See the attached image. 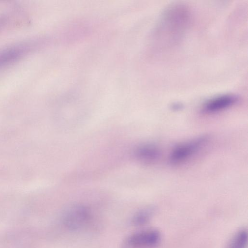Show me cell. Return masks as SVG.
<instances>
[{
	"instance_id": "9",
	"label": "cell",
	"mask_w": 248,
	"mask_h": 248,
	"mask_svg": "<svg viewBox=\"0 0 248 248\" xmlns=\"http://www.w3.org/2000/svg\"><path fill=\"white\" fill-rule=\"evenodd\" d=\"M22 51L21 48L16 47L1 52L0 53V66L17 59L21 55Z\"/></svg>"
},
{
	"instance_id": "2",
	"label": "cell",
	"mask_w": 248,
	"mask_h": 248,
	"mask_svg": "<svg viewBox=\"0 0 248 248\" xmlns=\"http://www.w3.org/2000/svg\"><path fill=\"white\" fill-rule=\"evenodd\" d=\"M209 137L202 135L192 140L176 146L171 151L170 162L173 165H177L186 161L198 152L207 143Z\"/></svg>"
},
{
	"instance_id": "5",
	"label": "cell",
	"mask_w": 248,
	"mask_h": 248,
	"mask_svg": "<svg viewBox=\"0 0 248 248\" xmlns=\"http://www.w3.org/2000/svg\"><path fill=\"white\" fill-rule=\"evenodd\" d=\"M238 100V97L234 94L219 95L207 100L202 107V111L206 114L219 112L232 107Z\"/></svg>"
},
{
	"instance_id": "6",
	"label": "cell",
	"mask_w": 248,
	"mask_h": 248,
	"mask_svg": "<svg viewBox=\"0 0 248 248\" xmlns=\"http://www.w3.org/2000/svg\"><path fill=\"white\" fill-rule=\"evenodd\" d=\"M134 155L139 161L145 164H151L159 159L161 156V151L155 145L144 143L135 148Z\"/></svg>"
},
{
	"instance_id": "1",
	"label": "cell",
	"mask_w": 248,
	"mask_h": 248,
	"mask_svg": "<svg viewBox=\"0 0 248 248\" xmlns=\"http://www.w3.org/2000/svg\"><path fill=\"white\" fill-rule=\"evenodd\" d=\"M191 20V12L185 4L178 3L167 7L153 34L157 50L165 51L176 46L188 30Z\"/></svg>"
},
{
	"instance_id": "3",
	"label": "cell",
	"mask_w": 248,
	"mask_h": 248,
	"mask_svg": "<svg viewBox=\"0 0 248 248\" xmlns=\"http://www.w3.org/2000/svg\"><path fill=\"white\" fill-rule=\"evenodd\" d=\"M91 217V212L87 207L75 205L64 213L62 222L67 229L77 231L85 228L89 223Z\"/></svg>"
},
{
	"instance_id": "7",
	"label": "cell",
	"mask_w": 248,
	"mask_h": 248,
	"mask_svg": "<svg viewBox=\"0 0 248 248\" xmlns=\"http://www.w3.org/2000/svg\"><path fill=\"white\" fill-rule=\"evenodd\" d=\"M248 232L245 228L238 230L229 241L224 248H247Z\"/></svg>"
},
{
	"instance_id": "4",
	"label": "cell",
	"mask_w": 248,
	"mask_h": 248,
	"mask_svg": "<svg viewBox=\"0 0 248 248\" xmlns=\"http://www.w3.org/2000/svg\"><path fill=\"white\" fill-rule=\"evenodd\" d=\"M161 238L158 231L146 229L131 234L127 239L126 244L130 248H153L159 244Z\"/></svg>"
},
{
	"instance_id": "8",
	"label": "cell",
	"mask_w": 248,
	"mask_h": 248,
	"mask_svg": "<svg viewBox=\"0 0 248 248\" xmlns=\"http://www.w3.org/2000/svg\"><path fill=\"white\" fill-rule=\"evenodd\" d=\"M154 213L152 207H147L140 210L133 216L132 222L135 226H142L146 224L150 220Z\"/></svg>"
}]
</instances>
